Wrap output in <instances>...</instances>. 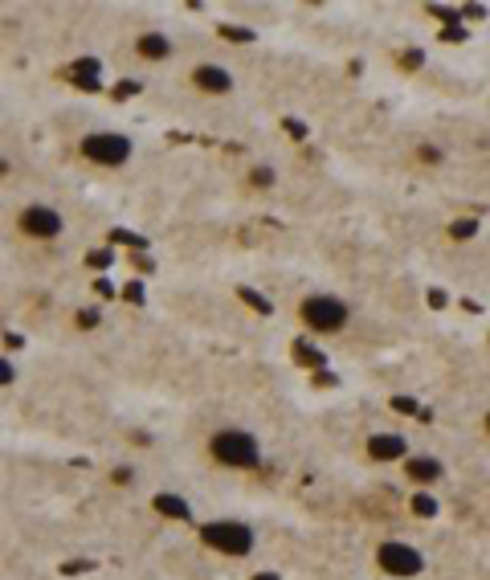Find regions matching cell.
Returning <instances> with one entry per match:
<instances>
[{
	"instance_id": "9c48e42d",
	"label": "cell",
	"mask_w": 490,
	"mask_h": 580,
	"mask_svg": "<svg viewBox=\"0 0 490 580\" xmlns=\"http://www.w3.org/2000/svg\"><path fill=\"white\" fill-rule=\"evenodd\" d=\"M368 458L372 462H404L409 458V441L400 433H372L368 437Z\"/></svg>"
},
{
	"instance_id": "7a4b0ae2",
	"label": "cell",
	"mask_w": 490,
	"mask_h": 580,
	"mask_svg": "<svg viewBox=\"0 0 490 580\" xmlns=\"http://www.w3.org/2000/svg\"><path fill=\"white\" fill-rule=\"evenodd\" d=\"M299 319L310 331H319V336H335V331H343L351 323V311L335 295H306L299 303Z\"/></svg>"
},
{
	"instance_id": "6da1fadb",
	"label": "cell",
	"mask_w": 490,
	"mask_h": 580,
	"mask_svg": "<svg viewBox=\"0 0 490 580\" xmlns=\"http://www.w3.org/2000/svg\"><path fill=\"white\" fill-rule=\"evenodd\" d=\"M209 458L225 470H258L262 446L245 429H216V433H209Z\"/></svg>"
},
{
	"instance_id": "8fae6325",
	"label": "cell",
	"mask_w": 490,
	"mask_h": 580,
	"mask_svg": "<svg viewBox=\"0 0 490 580\" xmlns=\"http://www.w3.org/2000/svg\"><path fill=\"white\" fill-rule=\"evenodd\" d=\"M152 507L164 515V519H188V503H184V499H176V494H155Z\"/></svg>"
},
{
	"instance_id": "30bf717a",
	"label": "cell",
	"mask_w": 490,
	"mask_h": 580,
	"mask_svg": "<svg viewBox=\"0 0 490 580\" xmlns=\"http://www.w3.org/2000/svg\"><path fill=\"white\" fill-rule=\"evenodd\" d=\"M135 54L143 61H168L176 54V45H172V37H164V33H143V37L135 41Z\"/></svg>"
},
{
	"instance_id": "7c38bea8",
	"label": "cell",
	"mask_w": 490,
	"mask_h": 580,
	"mask_svg": "<svg viewBox=\"0 0 490 580\" xmlns=\"http://www.w3.org/2000/svg\"><path fill=\"white\" fill-rule=\"evenodd\" d=\"M249 184L266 192V188H274V184H278V172L270 168V164H258V168H249Z\"/></svg>"
},
{
	"instance_id": "52a82bcc",
	"label": "cell",
	"mask_w": 490,
	"mask_h": 580,
	"mask_svg": "<svg viewBox=\"0 0 490 580\" xmlns=\"http://www.w3.org/2000/svg\"><path fill=\"white\" fill-rule=\"evenodd\" d=\"M188 82H192V86H196L200 94H229V91H233V74H229L225 65H213V61H200V65H192Z\"/></svg>"
},
{
	"instance_id": "4fadbf2b",
	"label": "cell",
	"mask_w": 490,
	"mask_h": 580,
	"mask_svg": "<svg viewBox=\"0 0 490 580\" xmlns=\"http://www.w3.org/2000/svg\"><path fill=\"white\" fill-rule=\"evenodd\" d=\"M413 511H417V515H421V519H429V515H433V511H437V503H433V499H429V494H417V499H413Z\"/></svg>"
},
{
	"instance_id": "2e32d148",
	"label": "cell",
	"mask_w": 490,
	"mask_h": 580,
	"mask_svg": "<svg viewBox=\"0 0 490 580\" xmlns=\"http://www.w3.org/2000/svg\"><path fill=\"white\" fill-rule=\"evenodd\" d=\"M487 433H490V409H487Z\"/></svg>"
},
{
	"instance_id": "3957f363",
	"label": "cell",
	"mask_w": 490,
	"mask_h": 580,
	"mask_svg": "<svg viewBox=\"0 0 490 580\" xmlns=\"http://www.w3.org/2000/svg\"><path fill=\"white\" fill-rule=\"evenodd\" d=\"M205 548L221 551V556H249L253 551V527H245L237 519H213L200 527Z\"/></svg>"
},
{
	"instance_id": "9a60e30c",
	"label": "cell",
	"mask_w": 490,
	"mask_h": 580,
	"mask_svg": "<svg viewBox=\"0 0 490 580\" xmlns=\"http://www.w3.org/2000/svg\"><path fill=\"white\" fill-rule=\"evenodd\" d=\"M421 159H425V164H437V159H441V152H437V148H429V143H425V148H421Z\"/></svg>"
},
{
	"instance_id": "ba28073f",
	"label": "cell",
	"mask_w": 490,
	"mask_h": 580,
	"mask_svg": "<svg viewBox=\"0 0 490 580\" xmlns=\"http://www.w3.org/2000/svg\"><path fill=\"white\" fill-rule=\"evenodd\" d=\"M400 466H404V478L417 483V487H433V483L445 478V466H441L437 458H429V454H409Z\"/></svg>"
},
{
	"instance_id": "5bb4252c",
	"label": "cell",
	"mask_w": 490,
	"mask_h": 580,
	"mask_svg": "<svg viewBox=\"0 0 490 580\" xmlns=\"http://www.w3.org/2000/svg\"><path fill=\"white\" fill-rule=\"evenodd\" d=\"M111 483H119V487H131V483H135V470H131V466H119V470H111Z\"/></svg>"
},
{
	"instance_id": "277c9868",
	"label": "cell",
	"mask_w": 490,
	"mask_h": 580,
	"mask_svg": "<svg viewBox=\"0 0 490 580\" xmlns=\"http://www.w3.org/2000/svg\"><path fill=\"white\" fill-rule=\"evenodd\" d=\"M376 568H380L384 577L413 580V577L425 572V556L413 548V544H404V540H384V544L376 548Z\"/></svg>"
},
{
	"instance_id": "8992f818",
	"label": "cell",
	"mask_w": 490,
	"mask_h": 580,
	"mask_svg": "<svg viewBox=\"0 0 490 580\" xmlns=\"http://www.w3.org/2000/svg\"><path fill=\"white\" fill-rule=\"evenodd\" d=\"M17 229H21V237H29V242H54L61 233V213L49 209V205H25V209L17 213Z\"/></svg>"
},
{
	"instance_id": "5b68a950",
	"label": "cell",
	"mask_w": 490,
	"mask_h": 580,
	"mask_svg": "<svg viewBox=\"0 0 490 580\" xmlns=\"http://www.w3.org/2000/svg\"><path fill=\"white\" fill-rule=\"evenodd\" d=\"M78 152H82V159H90L98 168H122L131 159V139L115 135V131H90V135H82Z\"/></svg>"
}]
</instances>
